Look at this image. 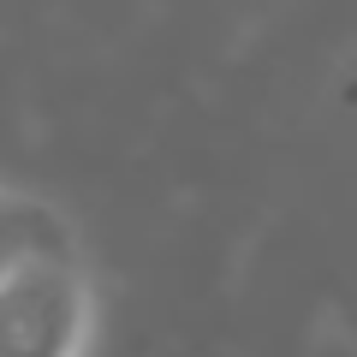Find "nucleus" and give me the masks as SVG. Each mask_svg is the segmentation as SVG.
Masks as SVG:
<instances>
[{
    "instance_id": "obj_2",
    "label": "nucleus",
    "mask_w": 357,
    "mask_h": 357,
    "mask_svg": "<svg viewBox=\"0 0 357 357\" xmlns=\"http://www.w3.org/2000/svg\"><path fill=\"white\" fill-rule=\"evenodd\" d=\"M30 250H77V238L54 203L18 191V185H0V268Z\"/></svg>"
},
{
    "instance_id": "obj_1",
    "label": "nucleus",
    "mask_w": 357,
    "mask_h": 357,
    "mask_svg": "<svg viewBox=\"0 0 357 357\" xmlns=\"http://www.w3.org/2000/svg\"><path fill=\"white\" fill-rule=\"evenodd\" d=\"M102 298L77 250H30L0 268V357H89Z\"/></svg>"
}]
</instances>
